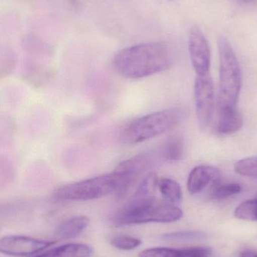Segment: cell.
<instances>
[{
  "label": "cell",
  "mask_w": 257,
  "mask_h": 257,
  "mask_svg": "<svg viewBox=\"0 0 257 257\" xmlns=\"http://www.w3.org/2000/svg\"><path fill=\"white\" fill-rule=\"evenodd\" d=\"M243 118L237 106L217 105L216 131L222 135H230L241 130Z\"/></svg>",
  "instance_id": "obj_10"
},
{
  "label": "cell",
  "mask_w": 257,
  "mask_h": 257,
  "mask_svg": "<svg viewBox=\"0 0 257 257\" xmlns=\"http://www.w3.org/2000/svg\"><path fill=\"white\" fill-rule=\"evenodd\" d=\"M240 257H257V252L253 250H244L241 252Z\"/></svg>",
  "instance_id": "obj_21"
},
{
  "label": "cell",
  "mask_w": 257,
  "mask_h": 257,
  "mask_svg": "<svg viewBox=\"0 0 257 257\" xmlns=\"http://www.w3.org/2000/svg\"><path fill=\"white\" fill-rule=\"evenodd\" d=\"M234 169L238 175L257 178V157L238 160Z\"/></svg>",
  "instance_id": "obj_19"
},
{
  "label": "cell",
  "mask_w": 257,
  "mask_h": 257,
  "mask_svg": "<svg viewBox=\"0 0 257 257\" xmlns=\"http://www.w3.org/2000/svg\"><path fill=\"white\" fill-rule=\"evenodd\" d=\"M240 1L244 3H247V4H252V3H254L256 0H240Z\"/></svg>",
  "instance_id": "obj_22"
},
{
  "label": "cell",
  "mask_w": 257,
  "mask_h": 257,
  "mask_svg": "<svg viewBox=\"0 0 257 257\" xmlns=\"http://www.w3.org/2000/svg\"><path fill=\"white\" fill-rule=\"evenodd\" d=\"M212 192L213 198L216 199H225L234 195L238 194L242 190V187L238 183H218L216 181Z\"/></svg>",
  "instance_id": "obj_17"
},
{
  "label": "cell",
  "mask_w": 257,
  "mask_h": 257,
  "mask_svg": "<svg viewBox=\"0 0 257 257\" xmlns=\"http://www.w3.org/2000/svg\"><path fill=\"white\" fill-rule=\"evenodd\" d=\"M220 55V86L217 105L237 106L242 87V72L236 54L224 36L217 40Z\"/></svg>",
  "instance_id": "obj_5"
},
{
  "label": "cell",
  "mask_w": 257,
  "mask_h": 257,
  "mask_svg": "<svg viewBox=\"0 0 257 257\" xmlns=\"http://www.w3.org/2000/svg\"><path fill=\"white\" fill-rule=\"evenodd\" d=\"M163 160L177 161L181 160L184 154V145L180 139H173L166 142L159 148Z\"/></svg>",
  "instance_id": "obj_16"
},
{
  "label": "cell",
  "mask_w": 257,
  "mask_h": 257,
  "mask_svg": "<svg viewBox=\"0 0 257 257\" xmlns=\"http://www.w3.org/2000/svg\"><path fill=\"white\" fill-rule=\"evenodd\" d=\"M186 115V110L181 107L146 114L123 128L120 141L126 145L146 142L172 130L182 122Z\"/></svg>",
  "instance_id": "obj_3"
},
{
  "label": "cell",
  "mask_w": 257,
  "mask_h": 257,
  "mask_svg": "<svg viewBox=\"0 0 257 257\" xmlns=\"http://www.w3.org/2000/svg\"><path fill=\"white\" fill-rule=\"evenodd\" d=\"M55 244L24 235H8L0 240V251L12 256H28L44 251Z\"/></svg>",
  "instance_id": "obj_7"
},
{
  "label": "cell",
  "mask_w": 257,
  "mask_h": 257,
  "mask_svg": "<svg viewBox=\"0 0 257 257\" xmlns=\"http://www.w3.org/2000/svg\"><path fill=\"white\" fill-rule=\"evenodd\" d=\"M112 245L121 250H132L140 247L142 241L140 238L130 235H116L110 241Z\"/></svg>",
  "instance_id": "obj_20"
},
{
  "label": "cell",
  "mask_w": 257,
  "mask_h": 257,
  "mask_svg": "<svg viewBox=\"0 0 257 257\" xmlns=\"http://www.w3.org/2000/svg\"><path fill=\"white\" fill-rule=\"evenodd\" d=\"M220 172L212 166L202 165L193 169L189 175L187 188L192 194H197L205 190L211 182L218 181Z\"/></svg>",
  "instance_id": "obj_11"
},
{
  "label": "cell",
  "mask_w": 257,
  "mask_h": 257,
  "mask_svg": "<svg viewBox=\"0 0 257 257\" xmlns=\"http://www.w3.org/2000/svg\"><path fill=\"white\" fill-rule=\"evenodd\" d=\"M184 216L182 210L164 200L152 197H134L118 210L113 217L116 226L143 224V223H168L178 221Z\"/></svg>",
  "instance_id": "obj_2"
},
{
  "label": "cell",
  "mask_w": 257,
  "mask_h": 257,
  "mask_svg": "<svg viewBox=\"0 0 257 257\" xmlns=\"http://www.w3.org/2000/svg\"><path fill=\"white\" fill-rule=\"evenodd\" d=\"M212 250L207 247H192L176 249L170 247H153L143 250L139 257H210Z\"/></svg>",
  "instance_id": "obj_12"
},
{
  "label": "cell",
  "mask_w": 257,
  "mask_h": 257,
  "mask_svg": "<svg viewBox=\"0 0 257 257\" xmlns=\"http://www.w3.org/2000/svg\"><path fill=\"white\" fill-rule=\"evenodd\" d=\"M163 160L160 150L141 153L119 163L114 172L123 177L129 186L139 177Z\"/></svg>",
  "instance_id": "obj_8"
},
{
  "label": "cell",
  "mask_w": 257,
  "mask_h": 257,
  "mask_svg": "<svg viewBox=\"0 0 257 257\" xmlns=\"http://www.w3.org/2000/svg\"><path fill=\"white\" fill-rule=\"evenodd\" d=\"M195 99L199 125L202 128L208 127L214 111V83L210 75H197L195 83Z\"/></svg>",
  "instance_id": "obj_6"
},
{
  "label": "cell",
  "mask_w": 257,
  "mask_h": 257,
  "mask_svg": "<svg viewBox=\"0 0 257 257\" xmlns=\"http://www.w3.org/2000/svg\"><path fill=\"white\" fill-rule=\"evenodd\" d=\"M234 214L240 220L257 221V198L240 204Z\"/></svg>",
  "instance_id": "obj_18"
},
{
  "label": "cell",
  "mask_w": 257,
  "mask_h": 257,
  "mask_svg": "<svg viewBox=\"0 0 257 257\" xmlns=\"http://www.w3.org/2000/svg\"><path fill=\"white\" fill-rule=\"evenodd\" d=\"M189 51L192 64L197 75H209L211 51L203 32L197 26H193L189 34Z\"/></svg>",
  "instance_id": "obj_9"
},
{
  "label": "cell",
  "mask_w": 257,
  "mask_h": 257,
  "mask_svg": "<svg viewBox=\"0 0 257 257\" xmlns=\"http://www.w3.org/2000/svg\"><path fill=\"white\" fill-rule=\"evenodd\" d=\"M158 188L164 202L177 205L182 201V189L177 181L170 178H161L158 181Z\"/></svg>",
  "instance_id": "obj_15"
},
{
  "label": "cell",
  "mask_w": 257,
  "mask_h": 257,
  "mask_svg": "<svg viewBox=\"0 0 257 257\" xmlns=\"http://www.w3.org/2000/svg\"><path fill=\"white\" fill-rule=\"evenodd\" d=\"M93 253L91 246L81 243H69L54 247L33 257H90Z\"/></svg>",
  "instance_id": "obj_14"
},
{
  "label": "cell",
  "mask_w": 257,
  "mask_h": 257,
  "mask_svg": "<svg viewBox=\"0 0 257 257\" xmlns=\"http://www.w3.org/2000/svg\"><path fill=\"white\" fill-rule=\"evenodd\" d=\"M89 224V218L80 215L70 217L62 222L57 229L56 235L60 239H72L82 233Z\"/></svg>",
  "instance_id": "obj_13"
},
{
  "label": "cell",
  "mask_w": 257,
  "mask_h": 257,
  "mask_svg": "<svg viewBox=\"0 0 257 257\" xmlns=\"http://www.w3.org/2000/svg\"><path fill=\"white\" fill-rule=\"evenodd\" d=\"M128 187L126 180L113 171L62 186L54 192V197L60 201L95 200L115 193L122 194Z\"/></svg>",
  "instance_id": "obj_4"
},
{
  "label": "cell",
  "mask_w": 257,
  "mask_h": 257,
  "mask_svg": "<svg viewBox=\"0 0 257 257\" xmlns=\"http://www.w3.org/2000/svg\"><path fill=\"white\" fill-rule=\"evenodd\" d=\"M172 51L167 44L148 42L119 51L112 65L116 73L128 79H140L168 69L172 64Z\"/></svg>",
  "instance_id": "obj_1"
},
{
  "label": "cell",
  "mask_w": 257,
  "mask_h": 257,
  "mask_svg": "<svg viewBox=\"0 0 257 257\" xmlns=\"http://www.w3.org/2000/svg\"><path fill=\"white\" fill-rule=\"evenodd\" d=\"M169 1H173V0H169Z\"/></svg>",
  "instance_id": "obj_23"
}]
</instances>
